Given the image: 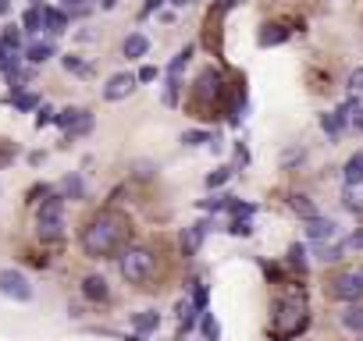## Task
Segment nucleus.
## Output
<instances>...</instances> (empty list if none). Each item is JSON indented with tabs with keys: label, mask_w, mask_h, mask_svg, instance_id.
Wrapping results in <instances>:
<instances>
[{
	"label": "nucleus",
	"mask_w": 363,
	"mask_h": 341,
	"mask_svg": "<svg viewBox=\"0 0 363 341\" xmlns=\"http://www.w3.org/2000/svg\"><path fill=\"white\" fill-rule=\"evenodd\" d=\"M338 299H345V302H359L363 299V274H342V277H335V288H331Z\"/></svg>",
	"instance_id": "obj_8"
},
{
	"label": "nucleus",
	"mask_w": 363,
	"mask_h": 341,
	"mask_svg": "<svg viewBox=\"0 0 363 341\" xmlns=\"http://www.w3.org/2000/svg\"><path fill=\"white\" fill-rule=\"evenodd\" d=\"M289 206H292L299 217H306V220H314V217H317V206L310 203L306 196H292V199H289Z\"/></svg>",
	"instance_id": "obj_20"
},
{
	"label": "nucleus",
	"mask_w": 363,
	"mask_h": 341,
	"mask_svg": "<svg viewBox=\"0 0 363 341\" xmlns=\"http://www.w3.org/2000/svg\"><path fill=\"white\" fill-rule=\"evenodd\" d=\"M58 125L75 139V135L93 132V114H89V110H82V107H68V110H61V114H58Z\"/></svg>",
	"instance_id": "obj_5"
},
{
	"label": "nucleus",
	"mask_w": 363,
	"mask_h": 341,
	"mask_svg": "<svg viewBox=\"0 0 363 341\" xmlns=\"http://www.w3.org/2000/svg\"><path fill=\"white\" fill-rule=\"evenodd\" d=\"M82 192H86V189H82V178H65V196H75V199H79Z\"/></svg>",
	"instance_id": "obj_35"
},
{
	"label": "nucleus",
	"mask_w": 363,
	"mask_h": 341,
	"mask_svg": "<svg viewBox=\"0 0 363 341\" xmlns=\"http://www.w3.org/2000/svg\"><path fill=\"white\" fill-rule=\"evenodd\" d=\"M335 232H338V224L328 220V217L306 220V239H310V242H328V239H335Z\"/></svg>",
	"instance_id": "obj_10"
},
{
	"label": "nucleus",
	"mask_w": 363,
	"mask_h": 341,
	"mask_svg": "<svg viewBox=\"0 0 363 341\" xmlns=\"http://www.w3.org/2000/svg\"><path fill=\"white\" fill-rule=\"evenodd\" d=\"M11 103H15V110H39V96H36V93H22V96H15Z\"/></svg>",
	"instance_id": "obj_26"
},
{
	"label": "nucleus",
	"mask_w": 363,
	"mask_h": 341,
	"mask_svg": "<svg viewBox=\"0 0 363 341\" xmlns=\"http://www.w3.org/2000/svg\"><path fill=\"white\" fill-rule=\"evenodd\" d=\"M171 4H178V8H185V4H192V0H171Z\"/></svg>",
	"instance_id": "obj_46"
},
{
	"label": "nucleus",
	"mask_w": 363,
	"mask_h": 341,
	"mask_svg": "<svg viewBox=\"0 0 363 341\" xmlns=\"http://www.w3.org/2000/svg\"><path fill=\"white\" fill-rule=\"evenodd\" d=\"M139 82H157V68H153V65H143V68H139Z\"/></svg>",
	"instance_id": "obj_39"
},
{
	"label": "nucleus",
	"mask_w": 363,
	"mask_h": 341,
	"mask_svg": "<svg viewBox=\"0 0 363 341\" xmlns=\"http://www.w3.org/2000/svg\"><path fill=\"white\" fill-rule=\"evenodd\" d=\"M132 327H136V334H139V337H146V334H153V330L161 327V313L143 309V313H136V316H132Z\"/></svg>",
	"instance_id": "obj_12"
},
{
	"label": "nucleus",
	"mask_w": 363,
	"mask_h": 341,
	"mask_svg": "<svg viewBox=\"0 0 363 341\" xmlns=\"http://www.w3.org/2000/svg\"><path fill=\"white\" fill-rule=\"evenodd\" d=\"M0 295H8L15 302H29L32 299V284H29V277L22 270L4 267V270H0Z\"/></svg>",
	"instance_id": "obj_4"
},
{
	"label": "nucleus",
	"mask_w": 363,
	"mask_h": 341,
	"mask_svg": "<svg viewBox=\"0 0 363 341\" xmlns=\"http://www.w3.org/2000/svg\"><path fill=\"white\" fill-rule=\"evenodd\" d=\"M0 39H4V46H8L11 53H18V50H22V32H18L15 25H11V29H4V36H0Z\"/></svg>",
	"instance_id": "obj_28"
},
{
	"label": "nucleus",
	"mask_w": 363,
	"mask_h": 341,
	"mask_svg": "<svg viewBox=\"0 0 363 341\" xmlns=\"http://www.w3.org/2000/svg\"><path fill=\"white\" fill-rule=\"evenodd\" d=\"M342 125H345V118H342L338 110H335V114H324V118H321V128H324V132H328L331 139H335V135L342 132Z\"/></svg>",
	"instance_id": "obj_24"
},
{
	"label": "nucleus",
	"mask_w": 363,
	"mask_h": 341,
	"mask_svg": "<svg viewBox=\"0 0 363 341\" xmlns=\"http://www.w3.org/2000/svg\"><path fill=\"white\" fill-rule=\"evenodd\" d=\"M32 8H39V0H32Z\"/></svg>",
	"instance_id": "obj_47"
},
{
	"label": "nucleus",
	"mask_w": 363,
	"mask_h": 341,
	"mask_svg": "<svg viewBox=\"0 0 363 341\" xmlns=\"http://www.w3.org/2000/svg\"><path fill=\"white\" fill-rule=\"evenodd\" d=\"M182 142H185V146H199V142H214V135H211V132H185Z\"/></svg>",
	"instance_id": "obj_32"
},
{
	"label": "nucleus",
	"mask_w": 363,
	"mask_h": 341,
	"mask_svg": "<svg viewBox=\"0 0 363 341\" xmlns=\"http://www.w3.org/2000/svg\"><path fill=\"white\" fill-rule=\"evenodd\" d=\"M114 4H118V0H100V8H103V11H114Z\"/></svg>",
	"instance_id": "obj_44"
},
{
	"label": "nucleus",
	"mask_w": 363,
	"mask_h": 341,
	"mask_svg": "<svg viewBox=\"0 0 363 341\" xmlns=\"http://www.w3.org/2000/svg\"><path fill=\"white\" fill-rule=\"evenodd\" d=\"M54 121H58V110L43 103V107L36 110V128H46V125H54Z\"/></svg>",
	"instance_id": "obj_25"
},
{
	"label": "nucleus",
	"mask_w": 363,
	"mask_h": 341,
	"mask_svg": "<svg viewBox=\"0 0 363 341\" xmlns=\"http://www.w3.org/2000/svg\"><path fill=\"white\" fill-rule=\"evenodd\" d=\"M128 235V220L114 210L93 217L86 227H82V249L86 256H107L121 246V239Z\"/></svg>",
	"instance_id": "obj_1"
},
{
	"label": "nucleus",
	"mask_w": 363,
	"mask_h": 341,
	"mask_svg": "<svg viewBox=\"0 0 363 341\" xmlns=\"http://www.w3.org/2000/svg\"><path fill=\"white\" fill-rule=\"evenodd\" d=\"M342 178H345V185H359V182H363V153H352V156L345 160Z\"/></svg>",
	"instance_id": "obj_15"
},
{
	"label": "nucleus",
	"mask_w": 363,
	"mask_h": 341,
	"mask_svg": "<svg viewBox=\"0 0 363 341\" xmlns=\"http://www.w3.org/2000/svg\"><path fill=\"white\" fill-rule=\"evenodd\" d=\"M25 57H29L32 65H43V61H50V57H54V43H50V39H36V43L25 46Z\"/></svg>",
	"instance_id": "obj_13"
},
{
	"label": "nucleus",
	"mask_w": 363,
	"mask_h": 341,
	"mask_svg": "<svg viewBox=\"0 0 363 341\" xmlns=\"http://www.w3.org/2000/svg\"><path fill=\"white\" fill-rule=\"evenodd\" d=\"M228 178H232V167H218L214 175H206V189H221Z\"/></svg>",
	"instance_id": "obj_27"
},
{
	"label": "nucleus",
	"mask_w": 363,
	"mask_h": 341,
	"mask_svg": "<svg viewBox=\"0 0 363 341\" xmlns=\"http://www.w3.org/2000/svg\"><path fill=\"white\" fill-rule=\"evenodd\" d=\"M342 323H345L349 330L363 334V306H349V309L342 313Z\"/></svg>",
	"instance_id": "obj_22"
},
{
	"label": "nucleus",
	"mask_w": 363,
	"mask_h": 341,
	"mask_svg": "<svg viewBox=\"0 0 363 341\" xmlns=\"http://www.w3.org/2000/svg\"><path fill=\"white\" fill-rule=\"evenodd\" d=\"M8 11H11V0H0V18H4Z\"/></svg>",
	"instance_id": "obj_43"
},
{
	"label": "nucleus",
	"mask_w": 363,
	"mask_h": 341,
	"mask_svg": "<svg viewBox=\"0 0 363 341\" xmlns=\"http://www.w3.org/2000/svg\"><path fill=\"white\" fill-rule=\"evenodd\" d=\"M352 125H356V128L363 132V110H356V118H352Z\"/></svg>",
	"instance_id": "obj_45"
},
{
	"label": "nucleus",
	"mask_w": 363,
	"mask_h": 341,
	"mask_svg": "<svg viewBox=\"0 0 363 341\" xmlns=\"http://www.w3.org/2000/svg\"><path fill=\"white\" fill-rule=\"evenodd\" d=\"M275 323L278 327H285V334H296V330H303L306 327V306L303 302H282L278 306V316H275Z\"/></svg>",
	"instance_id": "obj_6"
},
{
	"label": "nucleus",
	"mask_w": 363,
	"mask_h": 341,
	"mask_svg": "<svg viewBox=\"0 0 363 341\" xmlns=\"http://www.w3.org/2000/svg\"><path fill=\"white\" fill-rule=\"evenodd\" d=\"M22 29H25V32H39V29H46V22H43V8H29V11L22 15Z\"/></svg>",
	"instance_id": "obj_19"
},
{
	"label": "nucleus",
	"mask_w": 363,
	"mask_h": 341,
	"mask_svg": "<svg viewBox=\"0 0 363 341\" xmlns=\"http://www.w3.org/2000/svg\"><path fill=\"white\" fill-rule=\"evenodd\" d=\"M118 267H121V277H125L128 284H146V281L153 277V270H157L153 253H150L146 246H128V249H121Z\"/></svg>",
	"instance_id": "obj_2"
},
{
	"label": "nucleus",
	"mask_w": 363,
	"mask_h": 341,
	"mask_svg": "<svg viewBox=\"0 0 363 341\" xmlns=\"http://www.w3.org/2000/svg\"><path fill=\"white\" fill-rule=\"evenodd\" d=\"M65 4H68L72 15H89V4H86V0H65Z\"/></svg>",
	"instance_id": "obj_37"
},
{
	"label": "nucleus",
	"mask_w": 363,
	"mask_h": 341,
	"mask_svg": "<svg viewBox=\"0 0 363 341\" xmlns=\"http://www.w3.org/2000/svg\"><path fill=\"white\" fill-rule=\"evenodd\" d=\"M192 50H196V46L189 43V46H182V50H178V53L171 57V65H168V79H175V82H178V75H182V68L189 65V57H192Z\"/></svg>",
	"instance_id": "obj_18"
},
{
	"label": "nucleus",
	"mask_w": 363,
	"mask_h": 341,
	"mask_svg": "<svg viewBox=\"0 0 363 341\" xmlns=\"http://www.w3.org/2000/svg\"><path fill=\"white\" fill-rule=\"evenodd\" d=\"M206 227H211L206 220L185 227V235H182V249H185V253H196V249H199V242H203V235H206Z\"/></svg>",
	"instance_id": "obj_14"
},
{
	"label": "nucleus",
	"mask_w": 363,
	"mask_h": 341,
	"mask_svg": "<svg viewBox=\"0 0 363 341\" xmlns=\"http://www.w3.org/2000/svg\"><path fill=\"white\" fill-rule=\"evenodd\" d=\"M8 57H11V50L4 46V39H0V65H4V61H8Z\"/></svg>",
	"instance_id": "obj_42"
},
{
	"label": "nucleus",
	"mask_w": 363,
	"mask_h": 341,
	"mask_svg": "<svg viewBox=\"0 0 363 341\" xmlns=\"http://www.w3.org/2000/svg\"><path fill=\"white\" fill-rule=\"evenodd\" d=\"M36 224H39V239L54 242L65 235V199L61 196H50L39 203V213H36Z\"/></svg>",
	"instance_id": "obj_3"
},
{
	"label": "nucleus",
	"mask_w": 363,
	"mask_h": 341,
	"mask_svg": "<svg viewBox=\"0 0 363 341\" xmlns=\"http://www.w3.org/2000/svg\"><path fill=\"white\" fill-rule=\"evenodd\" d=\"M199 206L203 210H225V206H232V196H211V199H203Z\"/></svg>",
	"instance_id": "obj_33"
},
{
	"label": "nucleus",
	"mask_w": 363,
	"mask_h": 341,
	"mask_svg": "<svg viewBox=\"0 0 363 341\" xmlns=\"http://www.w3.org/2000/svg\"><path fill=\"white\" fill-rule=\"evenodd\" d=\"M61 65L68 68V72H75V75H89V65H82L75 53H68V57H61Z\"/></svg>",
	"instance_id": "obj_29"
},
{
	"label": "nucleus",
	"mask_w": 363,
	"mask_h": 341,
	"mask_svg": "<svg viewBox=\"0 0 363 341\" xmlns=\"http://www.w3.org/2000/svg\"><path fill=\"white\" fill-rule=\"evenodd\" d=\"M121 50H125V57H143V53L150 50V39H146L143 32H132V36H125Z\"/></svg>",
	"instance_id": "obj_17"
},
{
	"label": "nucleus",
	"mask_w": 363,
	"mask_h": 341,
	"mask_svg": "<svg viewBox=\"0 0 363 341\" xmlns=\"http://www.w3.org/2000/svg\"><path fill=\"white\" fill-rule=\"evenodd\" d=\"M136 82H139V75H132V72H118V75H111V82L103 86V100H125L132 89H136Z\"/></svg>",
	"instance_id": "obj_9"
},
{
	"label": "nucleus",
	"mask_w": 363,
	"mask_h": 341,
	"mask_svg": "<svg viewBox=\"0 0 363 341\" xmlns=\"http://www.w3.org/2000/svg\"><path fill=\"white\" fill-rule=\"evenodd\" d=\"M345 246H349V249H363V227L349 235V242H345Z\"/></svg>",
	"instance_id": "obj_40"
},
{
	"label": "nucleus",
	"mask_w": 363,
	"mask_h": 341,
	"mask_svg": "<svg viewBox=\"0 0 363 341\" xmlns=\"http://www.w3.org/2000/svg\"><path fill=\"white\" fill-rule=\"evenodd\" d=\"M43 22H46V29L54 32V36H61L68 29V15L58 11V8H43Z\"/></svg>",
	"instance_id": "obj_16"
},
{
	"label": "nucleus",
	"mask_w": 363,
	"mask_h": 341,
	"mask_svg": "<svg viewBox=\"0 0 363 341\" xmlns=\"http://www.w3.org/2000/svg\"><path fill=\"white\" fill-rule=\"evenodd\" d=\"M285 39H289V29H282V25H268L260 32V46H275V43H285Z\"/></svg>",
	"instance_id": "obj_21"
},
{
	"label": "nucleus",
	"mask_w": 363,
	"mask_h": 341,
	"mask_svg": "<svg viewBox=\"0 0 363 341\" xmlns=\"http://www.w3.org/2000/svg\"><path fill=\"white\" fill-rule=\"evenodd\" d=\"M192 306L199 313H206V284L203 281H196V288H192Z\"/></svg>",
	"instance_id": "obj_30"
},
{
	"label": "nucleus",
	"mask_w": 363,
	"mask_h": 341,
	"mask_svg": "<svg viewBox=\"0 0 363 341\" xmlns=\"http://www.w3.org/2000/svg\"><path fill=\"white\" fill-rule=\"evenodd\" d=\"M349 89H352V93H363V68H356V72L349 75Z\"/></svg>",
	"instance_id": "obj_38"
},
{
	"label": "nucleus",
	"mask_w": 363,
	"mask_h": 341,
	"mask_svg": "<svg viewBox=\"0 0 363 341\" xmlns=\"http://www.w3.org/2000/svg\"><path fill=\"white\" fill-rule=\"evenodd\" d=\"M228 232L246 239V235H253V224H249V220H232V224H228Z\"/></svg>",
	"instance_id": "obj_34"
},
{
	"label": "nucleus",
	"mask_w": 363,
	"mask_h": 341,
	"mask_svg": "<svg viewBox=\"0 0 363 341\" xmlns=\"http://www.w3.org/2000/svg\"><path fill=\"white\" fill-rule=\"evenodd\" d=\"M317 256H321L324 263H335V260L342 256V246H331V249H328V246H321V249H317Z\"/></svg>",
	"instance_id": "obj_36"
},
{
	"label": "nucleus",
	"mask_w": 363,
	"mask_h": 341,
	"mask_svg": "<svg viewBox=\"0 0 363 341\" xmlns=\"http://www.w3.org/2000/svg\"><path fill=\"white\" fill-rule=\"evenodd\" d=\"M82 295L86 299H93V302H103V299H111V288H107V281H103V277H86L82 281Z\"/></svg>",
	"instance_id": "obj_11"
},
{
	"label": "nucleus",
	"mask_w": 363,
	"mask_h": 341,
	"mask_svg": "<svg viewBox=\"0 0 363 341\" xmlns=\"http://www.w3.org/2000/svg\"><path fill=\"white\" fill-rule=\"evenodd\" d=\"M214 96H221V75H218L214 68H203L199 79H196L192 100H196V103H211Z\"/></svg>",
	"instance_id": "obj_7"
},
{
	"label": "nucleus",
	"mask_w": 363,
	"mask_h": 341,
	"mask_svg": "<svg viewBox=\"0 0 363 341\" xmlns=\"http://www.w3.org/2000/svg\"><path fill=\"white\" fill-rule=\"evenodd\" d=\"M199 330H203V337H206V341H218V337H221V323H218L211 313H203V316H199Z\"/></svg>",
	"instance_id": "obj_23"
},
{
	"label": "nucleus",
	"mask_w": 363,
	"mask_h": 341,
	"mask_svg": "<svg viewBox=\"0 0 363 341\" xmlns=\"http://www.w3.org/2000/svg\"><path fill=\"white\" fill-rule=\"evenodd\" d=\"M289 263H292L296 270H306V249H303V246H292V249H289Z\"/></svg>",
	"instance_id": "obj_31"
},
{
	"label": "nucleus",
	"mask_w": 363,
	"mask_h": 341,
	"mask_svg": "<svg viewBox=\"0 0 363 341\" xmlns=\"http://www.w3.org/2000/svg\"><path fill=\"white\" fill-rule=\"evenodd\" d=\"M235 4H239V0H218V11H221V15H225V11H232V8H235Z\"/></svg>",
	"instance_id": "obj_41"
}]
</instances>
